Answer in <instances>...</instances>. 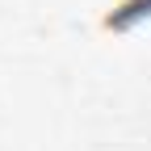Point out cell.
<instances>
[{
    "label": "cell",
    "mask_w": 151,
    "mask_h": 151,
    "mask_svg": "<svg viewBox=\"0 0 151 151\" xmlns=\"http://www.w3.org/2000/svg\"><path fill=\"white\" fill-rule=\"evenodd\" d=\"M143 21H151V0H118V4L101 17V29L105 34H130Z\"/></svg>",
    "instance_id": "6da1fadb"
}]
</instances>
